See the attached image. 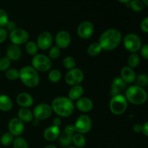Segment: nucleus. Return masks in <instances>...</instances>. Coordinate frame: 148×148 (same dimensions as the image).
Returning <instances> with one entry per match:
<instances>
[{"label": "nucleus", "instance_id": "nucleus-39", "mask_svg": "<svg viewBox=\"0 0 148 148\" xmlns=\"http://www.w3.org/2000/svg\"><path fill=\"white\" fill-rule=\"evenodd\" d=\"M8 14L2 9H0V27H4L8 23Z\"/></svg>", "mask_w": 148, "mask_h": 148}, {"label": "nucleus", "instance_id": "nucleus-33", "mask_svg": "<svg viewBox=\"0 0 148 148\" xmlns=\"http://www.w3.org/2000/svg\"><path fill=\"white\" fill-rule=\"evenodd\" d=\"M130 8L134 12H141L144 9V4L142 0H131L129 2Z\"/></svg>", "mask_w": 148, "mask_h": 148}, {"label": "nucleus", "instance_id": "nucleus-22", "mask_svg": "<svg viewBox=\"0 0 148 148\" xmlns=\"http://www.w3.org/2000/svg\"><path fill=\"white\" fill-rule=\"evenodd\" d=\"M17 115L18 119L23 122H31L34 119L33 111H30L28 108H21L19 109Z\"/></svg>", "mask_w": 148, "mask_h": 148}, {"label": "nucleus", "instance_id": "nucleus-17", "mask_svg": "<svg viewBox=\"0 0 148 148\" xmlns=\"http://www.w3.org/2000/svg\"><path fill=\"white\" fill-rule=\"evenodd\" d=\"M61 134L60 128L56 126H50L43 132V138L49 142H52L59 138Z\"/></svg>", "mask_w": 148, "mask_h": 148}, {"label": "nucleus", "instance_id": "nucleus-23", "mask_svg": "<svg viewBox=\"0 0 148 148\" xmlns=\"http://www.w3.org/2000/svg\"><path fill=\"white\" fill-rule=\"evenodd\" d=\"M84 92V88L80 85L72 86V88L69 90L68 98L71 101H77L82 96Z\"/></svg>", "mask_w": 148, "mask_h": 148}, {"label": "nucleus", "instance_id": "nucleus-27", "mask_svg": "<svg viewBox=\"0 0 148 148\" xmlns=\"http://www.w3.org/2000/svg\"><path fill=\"white\" fill-rule=\"evenodd\" d=\"M140 63V56L137 54V53H132L130 55L127 59V64H128V66L134 69V68L137 67Z\"/></svg>", "mask_w": 148, "mask_h": 148}, {"label": "nucleus", "instance_id": "nucleus-52", "mask_svg": "<svg viewBox=\"0 0 148 148\" xmlns=\"http://www.w3.org/2000/svg\"><path fill=\"white\" fill-rule=\"evenodd\" d=\"M0 133H1V130H0Z\"/></svg>", "mask_w": 148, "mask_h": 148}, {"label": "nucleus", "instance_id": "nucleus-43", "mask_svg": "<svg viewBox=\"0 0 148 148\" xmlns=\"http://www.w3.org/2000/svg\"><path fill=\"white\" fill-rule=\"evenodd\" d=\"M64 132L68 133V134H72V135L76 132L75 126H74L73 124H68V125H66V127H64Z\"/></svg>", "mask_w": 148, "mask_h": 148}, {"label": "nucleus", "instance_id": "nucleus-49", "mask_svg": "<svg viewBox=\"0 0 148 148\" xmlns=\"http://www.w3.org/2000/svg\"><path fill=\"white\" fill-rule=\"evenodd\" d=\"M44 148H57L55 145H46Z\"/></svg>", "mask_w": 148, "mask_h": 148}, {"label": "nucleus", "instance_id": "nucleus-30", "mask_svg": "<svg viewBox=\"0 0 148 148\" xmlns=\"http://www.w3.org/2000/svg\"><path fill=\"white\" fill-rule=\"evenodd\" d=\"M14 136L10 132H5L1 135L0 138V143L3 146H10L14 141Z\"/></svg>", "mask_w": 148, "mask_h": 148}, {"label": "nucleus", "instance_id": "nucleus-4", "mask_svg": "<svg viewBox=\"0 0 148 148\" xmlns=\"http://www.w3.org/2000/svg\"><path fill=\"white\" fill-rule=\"evenodd\" d=\"M125 98L128 102L133 105H143L147 101V93L144 88L137 85H132L126 89Z\"/></svg>", "mask_w": 148, "mask_h": 148}, {"label": "nucleus", "instance_id": "nucleus-29", "mask_svg": "<svg viewBox=\"0 0 148 148\" xmlns=\"http://www.w3.org/2000/svg\"><path fill=\"white\" fill-rule=\"evenodd\" d=\"M48 78L51 82L56 83V82H59L62 79V73L58 69H52L49 72V75H48Z\"/></svg>", "mask_w": 148, "mask_h": 148}, {"label": "nucleus", "instance_id": "nucleus-42", "mask_svg": "<svg viewBox=\"0 0 148 148\" xmlns=\"http://www.w3.org/2000/svg\"><path fill=\"white\" fill-rule=\"evenodd\" d=\"M7 38V30L4 27H0V43H4Z\"/></svg>", "mask_w": 148, "mask_h": 148}, {"label": "nucleus", "instance_id": "nucleus-7", "mask_svg": "<svg viewBox=\"0 0 148 148\" xmlns=\"http://www.w3.org/2000/svg\"><path fill=\"white\" fill-rule=\"evenodd\" d=\"M124 48L131 53H137L142 47V40L140 36L135 33H129L123 40Z\"/></svg>", "mask_w": 148, "mask_h": 148}, {"label": "nucleus", "instance_id": "nucleus-18", "mask_svg": "<svg viewBox=\"0 0 148 148\" xmlns=\"http://www.w3.org/2000/svg\"><path fill=\"white\" fill-rule=\"evenodd\" d=\"M76 107L79 111L83 113H88L92 111L93 108V103L90 98L86 97H81L77 100Z\"/></svg>", "mask_w": 148, "mask_h": 148}, {"label": "nucleus", "instance_id": "nucleus-24", "mask_svg": "<svg viewBox=\"0 0 148 148\" xmlns=\"http://www.w3.org/2000/svg\"><path fill=\"white\" fill-rule=\"evenodd\" d=\"M12 108V101L7 95H0V111H10Z\"/></svg>", "mask_w": 148, "mask_h": 148}, {"label": "nucleus", "instance_id": "nucleus-53", "mask_svg": "<svg viewBox=\"0 0 148 148\" xmlns=\"http://www.w3.org/2000/svg\"><path fill=\"white\" fill-rule=\"evenodd\" d=\"M0 55H1V54H0ZM0 58H1V57H0Z\"/></svg>", "mask_w": 148, "mask_h": 148}, {"label": "nucleus", "instance_id": "nucleus-19", "mask_svg": "<svg viewBox=\"0 0 148 148\" xmlns=\"http://www.w3.org/2000/svg\"><path fill=\"white\" fill-rule=\"evenodd\" d=\"M136 77L137 75L132 68L125 66L121 69L120 77L126 82V84H131L135 82Z\"/></svg>", "mask_w": 148, "mask_h": 148}, {"label": "nucleus", "instance_id": "nucleus-37", "mask_svg": "<svg viewBox=\"0 0 148 148\" xmlns=\"http://www.w3.org/2000/svg\"><path fill=\"white\" fill-rule=\"evenodd\" d=\"M10 65H11V60L8 57L0 58V71L4 72L7 71V69H10Z\"/></svg>", "mask_w": 148, "mask_h": 148}, {"label": "nucleus", "instance_id": "nucleus-16", "mask_svg": "<svg viewBox=\"0 0 148 148\" xmlns=\"http://www.w3.org/2000/svg\"><path fill=\"white\" fill-rule=\"evenodd\" d=\"M126 86L127 84L121 77L114 78L111 82V95L112 96L120 95L126 90Z\"/></svg>", "mask_w": 148, "mask_h": 148}, {"label": "nucleus", "instance_id": "nucleus-25", "mask_svg": "<svg viewBox=\"0 0 148 148\" xmlns=\"http://www.w3.org/2000/svg\"><path fill=\"white\" fill-rule=\"evenodd\" d=\"M72 143L74 144L75 147L82 148L86 145V139H85L84 134L75 132L72 135Z\"/></svg>", "mask_w": 148, "mask_h": 148}, {"label": "nucleus", "instance_id": "nucleus-2", "mask_svg": "<svg viewBox=\"0 0 148 148\" xmlns=\"http://www.w3.org/2000/svg\"><path fill=\"white\" fill-rule=\"evenodd\" d=\"M52 110L59 117H69L73 114L75 105L68 97L59 96L54 98L51 103Z\"/></svg>", "mask_w": 148, "mask_h": 148}, {"label": "nucleus", "instance_id": "nucleus-31", "mask_svg": "<svg viewBox=\"0 0 148 148\" xmlns=\"http://www.w3.org/2000/svg\"><path fill=\"white\" fill-rule=\"evenodd\" d=\"M136 85L140 88H145L148 85V75L146 74H140L136 77Z\"/></svg>", "mask_w": 148, "mask_h": 148}, {"label": "nucleus", "instance_id": "nucleus-38", "mask_svg": "<svg viewBox=\"0 0 148 148\" xmlns=\"http://www.w3.org/2000/svg\"><path fill=\"white\" fill-rule=\"evenodd\" d=\"M61 55V49L58 46H52L49 51V57L51 59H56L59 58Z\"/></svg>", "mask_w": 148, "mask_h": 148}, {"label": "nucleus", "instance_id": "nucleus-35", "mask_svg": "<svg viewBox=\"0 0 148 148\" xmlns=\"http://www.w3.org/2000/svg\"><path fill=\"white\" fill-rule=\"evenodd\" d=\"M63 65L66 69L71 70V69L75 68V66H76V61H75V59L72 56H66L63 59Z\"/></svg>", "mask_w": 148, "mask_h": 148}, {"label": "nucleus", "instance_id": "nucleus-26", "mask_svg": "<svg viewBox=\"0 0 148 148\" xmlns=\"http://www.w3.org/2000/svg\"><path fill=\"white\" fill-rule=\"evenodd\" d=\"M59 143L63 147H69L72 143V134L64 132L60 134L59 137Z\"/></svg>", "mask_w": 148, "mask_h": 148}, {"label": "nucleus", "instance_id": "nucleus-15", "mask_svg": "<svg viewBox=\"0 0 148 148\" xmlns=\"http://www.w3.org/2000/svg\"><path fill=\"white\" fill-rule=\"evenodd\" d=\"M72 38L69 32L66 30H61L56 34L55 38L56 46L59 49H66L70 45Z\"/></svg>", "mask_w": 148, "mask_h": 148}, {"label": "nucleus", "instance_id": "nucleus-1", "mask_svg": "<svg viewBox=\"0 0 148 148\" xmlns=\"http://www.w3.org/2000/svg\"><path fill=\"white\" fill-rule=\"evenodd\" d=\"M122 39L121 32L115 28L106 30L100 36L98 43L103 50L111 51L118 47Z\"/></svg>", "mask_w": 148, "mask_h": 148}, {"label": "nucleus", "instance_id": "nucleus-20", "mask_svg": "<svg viewBox=\"0 0 148 148\" xmlns=\"http://www.w3.org/2000/svg\"><path fill=\"white\" fill-rule=\"evenodd\" d=\"M33 96L27 92H20L17 96V103L21 108H29L33 104Z\"/></svg>", "mask_w": 148, "mask_h": 148}, {"label": "nucleus", "instance_id": "nucleus-50", "mask_svg": "<svg viewBox=\"0 0 148 148\" xmlns=\"http://www.w3.org/2000/svg\"><path fill=\"white\" fill-rule=\"evenodd\" d=\"M142 1H143L144 5H146L147 7H148V0H142Z\"/></svg>", "mask_w": 148, "mask_h": 148}, {"label": "nucleus", "instance_id": "nucleus-9", "mask_svg": "<svg viewBox=\"0 0 148 148\" xmlns=\"http://www.w3.org/2000/svg\"><path fill=\"white\" fill-rule=\"evenodd\" d=\"M84 73L80 69L74 68L68 71L65 75V82L67 85L71 86L78 85L83 81Z\"/></svg>", "mask_w": 148, "mask_h": 148}, {"label": "nucleus", "instance_id": "nucleus-41", "mask_svg": "<svg viewBox=\"0 0 148 148\" xmlns=\"http://www.w3.org/2000/svg\"><path fill=\"white\" fill-rule=\"evenodd\" d=\"M140 28L144 33H148V17L143 19L140 24Z\"/></svg>", "mask_w": 148, "mask_h": 148}, {"label": "nucleus", "instance_id": "nucleus-3", "mask_svg": "<svg viewBox=\"0 0 148 148\" xmlns=\"http://www.w3.org/2000/svg\"><path fill=\"white\" fill-rule=\"evenodd\" d=\"M19 79L27 88H33L38 85L40 76L38 72L32 66H25L19 70Z\"/></svg>", "mask_w": 148, "mask_h": 148}, {"label": "nucleus", "instance_id": "nucleus-10", "mask_svg": "<svg viewBox=\"0 0 148 148\" xmlns=\"http://www.w3.org/2000/svg\"><path fill=\"white\" fill-rule=\"evenodd\" d=\"M52 112L53 110L50 105L47 103H40L35 107L33 114L35 119L41 121L49 118L51 116Z\"/></svg>", "mask_w": 148, "mask_h": 148}, {"label": "nucleus", "instance_id": "nucleus-36", "mask_svg": "<svg viewBox=\"0 0 148 148\" xmlns=\"http://www.w3.org/2000/svg\"><path fill=\"white\" fill-rule=\"evenodd\" d=\"M5 76L10 80H16L19 79V70L15 68H10L6 71Z\"/></svg>", "mask_w": 148, "mask_h": 148}, {"label": "nucleus", "instance_id": "nucleus-44", "mask_svg": "<svg viewBox=\"0 0 148 148\" xmlns=\"http://www.w3.org/2000/svg\"><path fill=\"white\" fill-rule=\"evenodd\" d=\"M5 27H7V30L12 32L17 28V24L14 21H8Z\"/></svg>", "mask_w": 148, "mask_h": 148}, {"label": "nucleus", "instance_id": "nucleus-40", "mask_svg": "<svg viewBox=\"0 0 148 148\" xmlns=\"http://www.w3.org/2000/svg\"><path fill=\"white\" fill-rule=\"evenodd\" d=\"M140 55L144 59H147L148 60V44H145L144 46H142L141 49H140Z\"/></svg>", "mask_w": 148, "mask_h": 148}, {"label": "nucleus", "instance_id": "nucleus-28", "mask_svg": "<svg viewBox=\"0 0 148 148\" xmlns=\"http://www.w3.org/2000/svg\"><path fill=\"white\" fill-rule=\"evenodd\" d=\"M102 48L98 43H93L88 48V53L91 56H96L102 51Z\"/></svg>", "mask_w": 148, "mask_h": 148}, {"label": "nucleus", "instance_id": "nucleus-5", "mask_svg": "<svg viewBox=\"0 0 148 148\" xmlns=\"http://www.w3.org/2000/svg\"><path fill=\"white\" fill-rule=\"evenodd\" d=\"M128 106V101L125 96L122 94L112 96L110 100L109 108L111 113L114 115H121L127 110Z\"/></svg>", "mask_w": 148, "mask_h": 148}, {"label": "nucleus", "instance_id": "nucleus-12", "mask_svg": "<svg viewBox=\"0 0 148 148\" xmlns=\"http://www.w3.org/2000/svg\"><path fill=\"white\" fill-rule=\"evenodd\" d=\"M94 26L91 22L84 21L78 25L77 29V36L82 39H89L93 35Z\"/></svg>", "mask_w": 148, "mask_h": 148}, {"label": "nucleus", "instance_id": "nucleus-8", "mask_svg": "<svg viewBox=\"0 0 148 148\" xmlns=\"http://www.w3.org/2000/svg\"><path fill=\"white\" fill-rule=\"evenodd\" d=\"M74 126L76 132L82 134H87L92 128V120L88 116L81 115L76 120Z\"/></svg>", "mask_w": 148, "mask_h": 148}, {"label": "nucleus", "instance_id": "nucleus-34", "mask_svg": "<svg viewBox=\"0 0 148 148\" xmlns=\"http://www.w3.org/2000/svg\"><path fill=\"white\" fill-rule=\"evenodd\" d=\"M12 145L13 148H29L27 142L21 137H17L14 138Z\"/></svg>", "mask_w": 148, "mask_h": 148}, {"label": "nucleus", "instance_id": "nucleus-11", "mask_svg": "<svg viewBox=\"0 0 148 148\" xmlns=\"http://www.w3.org/2000/svg\"><path fill=\"white\" fill-rule=\"evenodd\" d=\"M28 39L29 33L24 29L16 28L10 33V40L12 44L20 46L27 43Z\"/></svg>", "mask_w": 148, "mask_h": 148}, {"label": "nucleus", "instance_id": "nucleus-48", "mask_svg": "<svg viewBox=\"0 0 148 148\" xmlns=\"http://www.w3.org/2000/svg\"><path fill=\"white\" fill-rule=\"evenodd\" d=\"M119 2H121V3H124V4H127V3L130 2L131 0H118Z\"/></svg>", "mask_w": 148, "mask_h": 148}, {"label": "nucleus", "instance_id": "nucleus-51", "mask_svg": "<svg viewBox=\"0 0 148 148\" xmlns=\"http://www.w3.org/2000/svg\"><path fill=\"white\" fill-rule=\"evenodd\" d=\"M66 148H77V147H74V146H69V147H67Z\"/></svg>", "mask_w": 148, "mask_h": 148}, {"label": "nucleus", "instance_id": "nucleus-45", "mask_svg": "<svg viewBox=\"0 0 148 148\" xmlns=\"http://www.w3.org/2000/svg\"><path fill=\"white\" fill-rule=\"evenodd\" d=\"M142 130H143V125H141V124H136L133 127V131L135 133L142 132Z\"/></svg>", "mask_w": 148, "mask_h": 148}, {"label": "nucleus", "instance_id": "nucleus-47", "mask_svg": "<svg viewBox=\"0 0 148 148\" xmlns=\"http://www.w3.org/2000/svg\"><path fill=\"white\" fill-rule=\"evenodd\" d=\"M142 132H143V134L145 135L146 137H148V121L143 125V130H142Z\"/></svg>", "mask_w": 148, "mask_h": 148}, {"label": "nucleus", "instance_id": "nucleus-32", "mask_svg": "<svg viewBox=\"0 0 148 148\" xmlns=\"http://www.w3.org/2000/svg\"><path fill=\"white\" fill-rule=\"evenodd\" d=\"M25 51L30 56H33L37 54L38 48L36 43L33 41H27L25 43Z\"/></svg>", "mask_w": 148, "mask_h": 148}, {"label": "nucleus", "instance_id": "nucleus-46", "mask_svg": "<svg viewBox=\"0 0 148 148\" xmlns=\"http://www.w3.org/2000/svg\"><path fill=\"white\" fill-rule=\"evenodd\" d=\"M53 125L56 126V127H59L62 125V119L59 116L55 117L53 120Z\"/></svg>", "mask_w": 148, "mask_h": 148}, {"label": "nucleus", "instance_id": "nucleus-13", "mask_svg": "<svg viewBox=\"0 0 148 148\" xmlns=\"http://www.w3.org/2000/svg\"><path fill=\"white\" fill-rule=\"evenodd\" d=\"M52 43H53V36L51 33L48 31L42 32L38 36L37 41H36L38 48L41 50H47L50 49Z\"/></svg>", "mask_w": 148, "mask_h": 148}, {"label": "nucleus", "instance_id": "nucleus-14", "mask_svg": "<svg viewBox=\"0 0 148 148\" xmlns=\"http://www.w3.org/2000/svg\"><path fill=\"white\" fill-rule=\"evenodd\" d=\"M24 129V122H23L20 119L13 118L9 121V132L11 133L14 137H20L23 134Z\"/></svg>", "mask_w": 148, "mask_h": 148}, {"label": "nucleus", "instance_id": "nucleus-21", "mask_svg": "<svg viewBox=\"0 0 148 148\" xmlns=\"http://www.w3.org/2000/svg\"><path fill=\"white\" fill-rule=\"evenodd\" d=\"M7 57L11 61H17L20 59L22 55L21 49L20 46L11 44L7 49Z\"/></svg>", "mask_w": 148, "mask_h": 148}, {"label": "nucleus", "instance_id": "nucleus-6", "mask_svg": "<svg viewBox=\"0 0 148 148\" xmlns=\"http://www.w3.org/2000/svg\"><path fill=\"white\" fill-rule=\"evenodd\" d=\"M32 66L38 72H46L51 69L52 66L51 60L49 56L42 53L36 54L32 59Z\"/></svg>", "mask_w": 148, "mask_h": 148}]
</instances>
